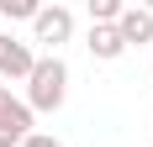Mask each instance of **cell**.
Returning a JSON list of instances; mask_svg holds the SVG:
<instances>
[{
  "mask_svg": "<svg viewBox=\"0 0 153 147\" xmlns=\"http://www.w3.org/2000/svg\"><path fill=\"white\" fill-rule=\"evenodd\" d=\"M21 100L32 105V116H53L69 100V63L58 53H37V68L27 74V95Z\"/></svg>",
  "mask_w": 153,
  "mask_h": 147,
  "instance_id": "1",
  "label": "cell"
},
{
  "mask_svg": "<svg viewBox=\"0 0 153 147\" xmlns=\"http://www.w3.org/2000/svg\"><path fill=\"white\" fill-rule=\"evenodd\" d=\"M69 37H74V11L69 5H42L37 21H32V42H42L48 53H58Z\"/></svg>",
  "mask_w": 153,
  "mask_h": 147,
  "instance_id": "2",
  "label": "cell"
},
{
  "mask_svg": "<svg viewBox=\"0 0 153 147\" xmlns=\"http://www.w3.org/2000/svg\"><path fill=\"white\" fill-rule=\"evenodd\" d=\"M37 68V47L32 42H21V37H11V32H0V79L5 84H27V74Z\"/></svg>",
  "mask_w": 153,
  "mask_h": 147,
  "instance_id": "3",
  "label": "cell"
},
{
  "mask_svg": "<svg viewBox=\"0 0 153 147\" xmlns=\"http://www.w3.org/2000/svg\"><path fill=\"white\" fill-rule=\"evenodd\" d=\"M32 126H37V116H32V105L21 100V95H11V84H0V132L11 137V142H27Z\"/></svg>",
  "mask_w": 153,
  "mask_h": 147,
  "instance_id": "4",
  "label": "cell"
},
{
  "mask_svg": "<svg viewBox=\"0 0 153 147\" xmlns=\"http://www.w3.org/2000/svg\"><path fill=\"white\" fill-rule=\"evenodd\" d=\"M116 32H122V42H127V47L153 42V11H148V5H122V21H116Z\"/></svg>",
  "mask_w": 153,
  "mask_h": 147,
  "instance_id": "5",
  "label": "cell"
},
{
  "mask_svg": "<svg viewBox=\"0 0 153 147\" xmlns=\"http://www.w3.org/2000/svg\"><path fill=\"white\" fill-rule=\"evenodd\" d=\"M85 47H90V58H95V63H116V58L127 53V42H122V32H116V26H90Z\"/></svg>",
  "mask_w": 153,
  "mask_h": 147,
  "instance_id": "6",
  "label": "cell"
},
{
  "mask_svg": "<svg viewBox=\"0 0 153 147\" xmlns=\"http://www.w3.org/2000/svg\"><path fill=\"white\" fill-rule=\"evenodd\" d=\"M122 21V0H90V26H116Z\"/></svg>",
  "mask_w": 153,
  "mask_h": 147,
  "instance_id": "7",
  "label": "cell"
},
{
  "mask_svg": "<svg viewBox=\"0 0 153 147\" xmlns=\"http://www.w3.org/2000/svg\"><path fill=\"white\" fill-rule=\"evenodd\" d=\"M37 11H42L37 0H0V16L5 21H37Z\"/></svg>",
  "mask_w": 153,
  "mask_h": 147,
  "instance_id": "8",
  "label": "cell"
},
{
  "mask_svg": "<svg viewBox=\"0 0 153 147\" xmlns=\"http://www.w3.org/2000/svg\"><path fill=\"white\" fill-rule=\"evenodd\" d=\"M21 147H63V142H58V137H53V132H32V137H27V142H21Z\"/></svg>",
  "mask_w": 153,
  "mask_h": 147,
  "instance_id": "9",
  "label": "cell"
}]
</instances>
